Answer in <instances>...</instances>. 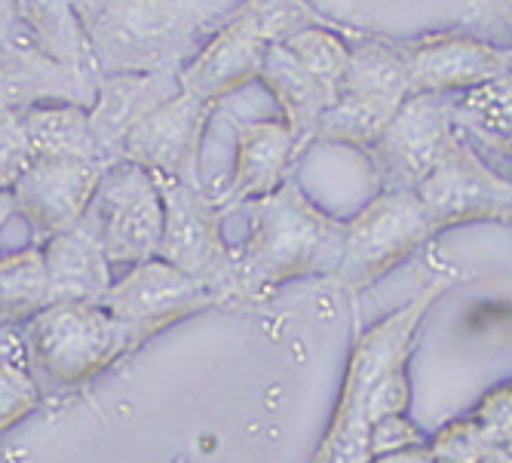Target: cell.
<instances>
[{
    "label": "cell",
    "instance_id": "cell-1",
    "mask_svg": "<svg viewBox=\"0 0 512 463\" xmlns=\"http://www.w3.org/2000/svg\"><path fill=\"white\" fill-rule=\"evenodd\" d=\"M445 283H430L396 313L365 329L350 353L341 396L332 421L310 463H368V430L387 414H402L411 405L408 359L421 335L430 307L442 298Z\"/></svg>",
    "mask_w": 512,
    "mask_h": 463
},
{
    "label": "cell",
    "instance_id": "cell-2",
    "mask_svg": "<svg viewBox=\"0 0 512 463\" xmlns=\"http://www.w3.org/2000/svg\"><path fill=\"white\" fill-rule=\"evenodd\" d=\"M249 209V234L237 252V304H261L304 276H335L344 221L322 212L295 178Z\"/></svg>",
    "mask_w": 512,
    "mask_h": 463
},
{
    "label": "cell",
    "instance_id": "cell-3",
    "mask_svg": "<svg viewBox=\"0 0 512 463\" xmlns=\"http://www.w3.org/2000/svg\"><path fill=\"white\" fill-rule=\"evenodd\" d=\"M329 22L310 0H243L200 50L178 68V86L218 105V99L258 80L273 46Z\"/></svg>",
    "mask_w": 512,
    "mask_h": 463
},
{
    "label": "cell",
    "instance_id": "cell-4",
    "mask_svg": "<svg viewBox=\"0 0 512 463\" xmlns=\"http://www.w3.org/2000/svg\"><path fill=\"white\" fill-rule=\"evenodd\" d=\"M123 322L92 301H59L22 326V353L40 387L77 390L135 353Z\"/></svg>",
    "mask_w": 512,
    "mask_h": 463
},
{
    "label": "cell",
    "instance_id": "cell-5",
    "mask_svg": "<svg viewBox=\"0 0 512 463\" xmlns=\"http://www.w3.org/2000/svg\"><path fill=\"white\" fill-rule=\"evenodd\" d=\"M411 89L405 80L399 40L381 34L350 37V68L335 102L322 114L319 142H344L359 151L375 148L393 126Z\"/></svg>",
    "mask_w": 512,
    "mask_h": 463
},
{
    "label": "cell",
    "instance_id": "cell-6",
    "mask_svg": "<svg viewBox=\"0 0 512 463\" xmlns=\"http://www.w3.org/2000/svg\"><path fill=\"white\" fill-rule=\"evenodd\" d=\"M436 234L439 224L417 191L384 188L356 218L344 221V249L335 276L350 295H362Z\"/></svg>",
    "mask_w": 512,
    "mask_h": 463
},
{
    "label": "cell",
    "instance_id": "cell-7",
    "mask_svg": "<svg viewBox=\"0 0 512 463\" xmlns=\"http://www.w3.org/2000/svg\"><path fill=\"white\" fill-rule=\"evenodd\" d=\"M154 178L163 197V240L157 258L194 276L218 304H237V252L221 234L224 212L203 194L200 184Z\"/></svg>",
    "mask_w": 512,
    "mask_h": 463
},
{
    "label": "cell",
    "instance_id": "cell-8",
    "mask_svg": "<svg viewBox=\"0 0 512 463\" xmlns=\"http://www.w3.org/2000/svg\"><path fill=\"white\" fill-rule=\"evenodd\" d=\"M83 221L99 237L114 270L157 258L163 240V197L157 178L129 160L105 166Z\"/></svg>",
    "mask_w": 512,
    "mask_h": 463
},
{
    "label": "cell",
    "instance_id": "cell-9",
    "mask_svg": "<svg viewBox=\"0 0 512 463\" xmlns=\"http://www.w3.org/2000/svg\"><path fill=\"white\" fill-rule=\"evenodd\" d=\"M414 191L427 203L439 230L467 221L512 224V178L494 172L460 129L445 142L439 160Z\"/></svg>",
    "mask_w": 512,
    "mask_h": 463
},
{
    "label": "cell",
    "instance_id": "cell-10",
    "mask_svg": "<svg viewBox=\"0 0 512 463\" xmlns=\"http://www.w3.org/2000/svg\"><path fill=\"white\" fill-rule=\"evenodd\" d=\"M102 304L123 322L135 347H142L175 322L215 307L218 298L169 261L151 258L120 270Z\"/></svg>",
    "mask_w": 512,
    "mask_h": 463
},
{
    "label": "cell",
    "instance_id": "cell-11",
    "mask_svg": "<svg viewBox=\"0 0 512 463\" xmlns=\"http://www.w3.org/2000/svg\"><path fill=\"white\" fill-rule=\"evenodd\" d=\"M411 96H467L512 68V50L460 31L399 40Z\"/></svg>",
    "mask_w": 512,
    "mask_h": 463
},
{
    "label": "cell",
    "instance_id": "cell-12",
    "mask_svg": "<svg viewBox=\"0 0 512 463\" xmlns=\"http://www.w3.org/2000/svg\"><path fill=\"white\" fill-rule=\"evenodd\" d=\"M212 111V102L194 96L188 89H178L172 99L157 105L126 135L120 160L145 166L151 175L160 178L200 184L197 166Z\"/></svg>",
    "mask_w": 512,
    "mask_h": 463
},
{
    "label": "cell",
    "instance_id": "cell-13",
    "mask_svg": "<svg viewBox=\"0 0 512 463\" xmlns=\"http://www.w3.org/2000/svg\"><path fill=\"white\" fill-rule=\"evenodd\" d=\"M457 132L451 96H411L384 138L368 151L384 188L414 191Z\"/></svg>",
    "mask_w": 512,
    "mask_h": 463
},
{
    "label": "cell",
    "instance_id": "cell-14",
    "mask_svg": "<svg viewBox=\"0 0 512 463\" xmlns=\"http://www.w3.org/2000/svg\"><path fill=\"white\" fill-rule=\"evenodd\" d=\"M105 166L96 160H31L16 181V215L28 221L37 240H46L83 221Z\"/></svg>",
    "mask_w": 512,
    "mask_h": 463
},
{
    "label": "cell",
    "instance_id": "cell-15",
    "mask_svg": "<svg viewBox=\"0 0 512 463\" xmlns=\"http://www.w3.org/2000/svg\"><path fill=\"white\" fill-rule=\"evenodd\" d=\"M178 89V71L172 68L99 74L96 99L89 105V129L92 145H96V160L102 166L117 163L126 135L157 105L172 99Z\"/></svg>",
    "mask_w": 512,
    "mask_h": 463
},
{
    "label": "cell",
    "instance_id": "cell-16",
    "mask_svg": "<svg viewBox=\"0 0 512 463\" xmlns=\"http://www.w3.org/2000/svg\"><path fill=\"white\" fill-rule=\"evenodd\" d=\"M96 80L80 68L62 65L16 37L0 43V117L22 114L43 102H74L89 108Z\"/></svg>",
    "mask_w": 512,
    "mask_h": 463
},
{
    "label": "cell",
    "instance_id": "cell-17",
    "mask_svg": "<svg viewBox=\"0 0 512 463\" xmlns=\"http://www.w3.org/2000/svg\"><path fill=\"white\" fill-rule=\"evenodd\" d=\"M298 157V142L283 120L237 123L234 175H230L227 194L215 200L218 209L230 212L273 194L279 184L292 178V166Z\"/></svg>",
    "mask_w": 512,
    "mask_h": 463
},
{
    "label": "cell",
    "instance_id": "cell-18",
    "mask_svg": "<svg viewBox=\"0 0 512 463\" xmlns=\"http://www.w3.org/2000/svg\"><path fill=\"white\" fill-rule=\"evenodd\" d=\"M46 267V283H50V304L59 301H92L102 304L111 283H114V267L92 234L86 221L74 224L71 230L53 234L37 243Z\"/></svg>",
    "mask_w": 512,
    "mask_h": 463
},
{
    "label": "cell",
    "instance_id": "cell-19",
    "mask_svg": "<svg viewBox=\"0 0 512 463\" xmlns=\"http://www.w3.org/2000/svg\"><path fill=\"white\" fill-rule=\"evenodd\" d=\"M258 80L267 86V92L276 99L279 111H283V123L292 129L298 151L304 154L310 142H316V129L322 114L335 102L313 74H307L283 43L273 46L267 53Z\"/></svg>",
    "mask_w": 512,
    "mask_h": 463
},
{
    "label": "cell",
    "instance_id": "cell-20",
    "mask_svg": "<svg viewBox=\"0 0 512 463\" xmlns=\"http://www.w3.org/2000/svg\"><path fill=\"white\" fill-rule=\"evenodd\" d=\"M16 16L31 34L28 43H34L40 53L99 77L86 31L71 7V0H16Z\"/></svg>",
    "mask_w": 512,
    "mask_h": 463
},
{
    "label": "cell",
    "instance_id": "cell-21",
    "mask_svg": "<svg viewBox=\"0 0 512 463\" xmlns=\"http://www.w3.org/2000/svg\"><path fill=\"white\" fill-rule=\"evenodd\" d=\"M22 123L31 160H96L89 108L74 102H43L22 111Z\"/></svg>",
    "mask_w": 512,
    "mask_h": 463
},
{
    "label": "cell",
    "instance_id": "cell-22",
    "mask_svg": "<svg viewBox=\"0 0 512 463\" xmlns=\"http://www.w3.org/2000/svg\"><path fill=\"white\" fill-rule=\"evenodd\" d=\"M50 307V283L40 246L0 258V326L22 332L25 322Z\"/></svg>",
    "mask_w": 512,
    "mask_h": 463
},
{
    "label": "cell",
    "instance_id": "cell-23",
    "mask_svg": "<svg viewBox=\"0 0 512 463\" xmlns=\"http://www.w3.org/2000/svg\"><path fill=\"white\" fill-rule=\"evenodd\" d=\"M454 120L470 129L482 145L512 160V68L454 102Z\"/></svg>",
    "mask_w": 512,
    "mask_h": 463
},
{
    "label": "cell",
    "instance_id": "cell-24",
    "mask_svg": "<svg viewBox=\"0 0 512 463\" xmlns=\"http://www.w3.org/2000/svg\"><path fill=\"white\" fill-rule=\"evenodd\" d=\"M283 46L307 74H313L325 89H329L332 99L338 96V89L350 68V37H344V31L335 22L310 25V28L292 34Z\"/></svg>",
    "mask_w": 512,
    "mask_h": 463
},
{
    "label": "cell",
    "instance_id": "cell-25",
    "mask_svg": "<svg viewBox=\"0 0 512 463\" xmlns=\"http://www.w3.org/2000/svg\"><path fill=\"white\" fill-rule=\"evenodd\" d=\"M43 387L28 372L25 359H0V436L40 408Z\"/></svg>",
    "mask_w": 512,
    "mask_h": 463
},
{
    "label": "cell",
    "instance_id": "cell-26",
    "mask_svg": "<svg viewBox=\"0 0 512 463\" xmlns=\"http://www.w3.org/2000/svg\"><path fill=\"white\" fill-rule=\"evenodd\" d=\"M430 451L439 463H482L491 451V442L467 414V418H457L430 436Z\"/></svg>",
    "mask_w": 512,
    "mask_h": 463
},
{
    "label": "cell",
    "instance_id": "cell-27",
    "mask_svg": "<svg viewBox=\"0 0 512 463\" xmlns=\"http://www.w3.org/2000/svg\"><path fill=\"white\" fill-rule=\"evenodd\" d=\"M421 445H430V436L408 418V411L387 414V418L375 421L368 430V460L384 457V454L411 451V448H421Z\"/></svg>",
    "mask_w": 512,
    "mask_h": 463
},
{
    "label": "cell",
    "instance_id": "cell-28",
    "mask_svg": "<svg viewBox=\"0 0 512 463\" xmlns=\"http://www.w3.org/2000/svg\"><path fill=\"white\" fill-rule=\"evenodd\" d=\"M470 418L479 424L491 448L512 454V384H503L479 399Z\"/></svg>",
    "mask_w": 512,
    "mask_h": 463
},
{
    "label": "cell",
    "instance_id": "cell-29",
    "mask_svg": "<svg viewBox=\"0 0 512 463\" xmlns=\"http://www.w3.org/2000/svg\"><path fill=\"white\" fill-rule=\"evenodd\" d=\"M31 166V148L22 114L0 117V191H13Z\"/></svg>",
    "mask_w": 512,
    "mask_h": 463
},
{
    "label": "cell",
    "instance_id": "cell-30",
    "mask_svg": "<svg viewBox=\"0 0 512 463\" xmlns=\"http://www.w3.org/2000/svg\"><path fill=\"white\" fill-rule=\"evenodd\" d=\"M368 463H439L430 451V445H421V448H411V451H399V454H384V457H375Z\"/></svg>",
    "mask_w": 512,
    "mask_h": 463
},
{
    "label": "cell",
    "instance_id": "cell-31",
    "mask_svg": "<svg viewBox=\"0 0 512 463\" xmlns=\"http://www.w3.org/2000/svg\"><path fill=\"white\" fill-rule=\"evenodd\" d=\"M108 4H111V0H71V7H74V13H77V19H80L83 31L108 10Z\"/></svg>",
    "mask_w": 512,
    "mask_h": 463
},
{
    "label": "cell",
    "instance_id": "cell-32",
    "mask_svg": "<svg viewBox=\"0 0 512 463\" xmlns=\"http://www.w3.org/2000/svg\"><path fill=\"white\" fill-rule=\"evenodd\" d=\"M0 359H25V353H22V332L0 326Z\"/></svg>",
    "mask_w": 512,
    "mask_h": 463
},
{
    "label": "cell",
    "instance_id": "cell-33",
    "mask_svg": "<svg viewBox=\"0 0 512 463\" xmlns=\"http://www.w3.org/2000/svg\"><path fill=\"white\" fill-rule=\"evenodd\" d=\"M16 0H0V43L13 40V25H16Z\"/></svg>",
    "mask_w": 512,
    "mask_h": 463
},
{
    "label": "cell",
    "instance_id": "cell-34",
    "mask_svg": "<svg viewBox=\"0 0 512 463\" xmlns=\"http://www.w3.org/2000/svg\"><path fill=\"white\" fill-rule=\"evenodd\" d=\"M16 215V200L13 191H0V230L10 224V218Z\"/></svg>",
    "mask_w": 512,
    "mask_h": 463
},
{
    "label": "cell",
    "instance_id": "cell-35",
    "mask_svg": "<svg viewBox=\"0 0 512 463\" xmlns=\"http://www.w3.org/2000/svg\"><path fill=\"white\" fill-rule=\"evenodd\" d=\"M482 463H512V454H506V451H500V448H491V451L485 454Z\"/></svg>",
    "mask_w": 512,
    "mask_h": 463
},
{
    "label": "cell",
    "instance_id": "cell-36",
    "mask_svg": "<svg viewBox=\"0 0 512 463\" xmlns=\"http://www.w3.org/2000/svg\"><path fill=\"white\" fill-rule=\"evenodd\" d=\"M497 7H500V16H503L506 28L512 31V0H497Z\"/></svg>",
    "mask_w": 512,
    "mask_h": 463
}]
</instances>
